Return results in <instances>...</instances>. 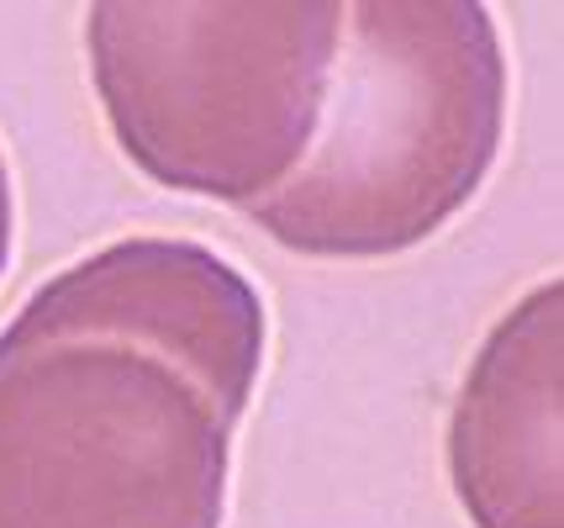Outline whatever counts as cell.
Listing matches in <instances>:
<instances>
[{
    "label": "cell",
    "instance_id": "4",
    "mask_svg": "<svg viewBox=\"0 0 564 528\" xmlns=\"http://www.w3.org/2000/svg\"><path fill=\"white\" fill-rule=\"evenodd\" d=\"M448 476L475 528H560V280L528 291L469 359Z\"/></svg>",
    "mask_w": 564,
    "mask_h": 528
},
{
    "label": "cell",
    "instance_id": "3",
    "mask_svg": "<svg viewBox=\"0 0 564 528\" xmlns=\"http://www.w3.org/2000/svg\"><path fill=\"white\" fill-rule=\"evenodd\" d=\"M344 6H122L85 17L111 138L148 180L253 206L306 153Z\"/></svg>",
    "mask_w": 564,
    "mask_h": 528
},
{
    "label": "cell",
    "instance_id": "5",
    "mask_svg": "<svg viewBox=\"0 0 564 528\" xmlns=\"http://www.w3.org/2000/svg\"><path fill=\"white\" fill-rule=\"evenodd\" d=\"M11 254V175H6V153H0V270Z\"/></svg>",
    "mask_w": 564,
    "mask_h": 528
},
{
    "label": "cell",
    "instance_id": "1",
    "mask_svg": "<svg viewBox=\"0 0 564 528\" xmlns=\"http://www.w3.org/2000/svg\"><path fill=\"white\" fill-rule=\"evenodd\" d=\"M264 302L191 238H122L0 333V528H221Z\"/></svg>",
    "mask_w": 564,
    "mask_h": 528
},
{
    "label": "cell",
    "instance_id": "2",
    "mask_svg": "<svg viewBox=\"0 0 564 528\" xmlns=\"http://www.w3.org/2000/svg\"><path fill=\"white\" fill-rule=\"evenodd\" d=\"M507 122V58L486 6H344L306 153L248 217L312 259H386L480 191Z\"/></svg>",
    "mask_w": 564,
    "mask_h": 528
}]
</instances>
